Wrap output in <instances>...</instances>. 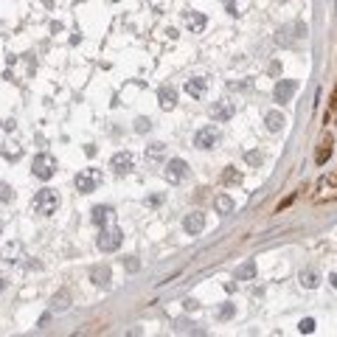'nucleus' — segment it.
<instances>
[{"mask_svg":"<svg viewBox=\"0 0 337 337\" xmlns=\"http://www.w3.org/2000/svg\"><path fill=\"white\" fill-rule=\"evenodd\" d=\"M110 213H112L110 205H96V208H93V222L99 225V228H104V222L110 219Z\"/></svg>","mask_w":337,"mask_h":337,"instance_id":"6ab92c4d","label":"nucleus"},{"mask_svg":"<svg viewBox=\"0 0 337 337\" xmlns=\"http://www.w3.org/2000/svg\"><path fill=\"white\" fill-rule=\"evenodd\" d=\"M0 233H3V222H0Z\"/></svg>","mask_w":337,"mask_h":337,"instance_id":"4c0bfd02","label":"nucleus"},{"mask_svg":"<svg viewBox=\"0 0 337 337\" xmlns=\"http://www.w3.org/2000/svg\"><path fill=\"white\" fill-rule=\"evenodd\" d=\"M163 155H166V146L163 144H152L149 149H146V157H149V160H160Z\"/></svg>","mask_w":337,"mask_h":337,"instance_id":"4be33fe9","label":"nucleus"},{"mask_svg":"<svg viewBox=\"0 0 337 337\" xmlns=\"http://www.w3.org/2000/svg\"><path fill=\"white\" fill-rule=\"evenodd\" d=\"M6 290V278H3V275H0V292Z\"/></svg>","mask_w":337,"mask_h":337,"instance_id":"e433bc0d","label":"nucleus"},{"mask_svg":"<svg viewBox=\"0 0 337 337\" xmlns=\"http://www.w3.org/2000/svg\"><path fill=\"white\" fill-rule=\"evenodd\" d=\"M160 202H163V197H160V194H155V197L149 200V205H160Z\"/></svg>","mask_w":337,"mask_h":337,"instance_id":"f704fd0d","label":"nucleus"},{"mask_svg":"<svg viewBox=\"0 0 337 337\" xmlns=\"http://www.w3.org/2000/svg\"><path fill=\"white\" fill-rule=\"evenodd\" d=\"M34 211L42 213V216H51V213H56V208H59V194H56L54 189H40L37 194H34Z\"/></svg>","mask_w":337,"mask_h":337,"instance_id":"f257e3e1","label":"nucleus"},{"mask_svg":"<svg viewBox=\"0 0 337 337\" xmlns=\"http://www.w3.org/2000/svg\"><path fill=\"white\" fill-rule=\"evenodd\" d=\"M301 284L306 287V290H315V287H317V273H312V270L301 273Z\"/></svg>","mask_w":337,"mask_h":337,"instance_id":"5701e85b","label":"nucleus"},{"mask_svg":"<svg viewBox=\"0 0 337 337\" xmlns=\"http://www.w3.org/2000/svg\"><path fill=\"white\" fill-rule=\"evenodd\" d=\"M90 278H93V284H99V287H107V284H110V267H107V264L93 267L90 270Z\"/></svg>","mask_w":337,"mask_h":337,"instance_id":"2eb2a0df","label":"nucleus"},{"mask_svg":"<svg viewBox=\"0 0 337 337\" xmlns=\"http://www.w3.org/2000/svg\"><path fill=\"white\" fill-rule=\"evenodd\" d=\"M3 155L9 157V160H17V157L22 155V149H20V146H17V144H9V146H6V149H3Z\"/></svg>","mask_w":337,"mask_h":337,"instance_id":"bb28decb","label":"nucleus"},{"mask_svg":"<svg viewBox=\"0 0 337 337\" xmlns=\"http://www.w3.org/2000/svg\"><path fill=\"white\" fill-rule=\"evenodd\" d=\"M149 129H152V121H149V118H138V121H135V132H149Z\"/></svg>","mask_w":337,"mask_h":337,"instance_id":"c85d7f7f","label":"nucleus"},{"mask_svg":"<svg viewBox=\"0 0 337 337\" xmlns=\"http://www.w3.org/2000/svg\"><path fill=\"white\" fill-rule=\"evenodd\" d=\"M329 281H332V287H335V290H337V270H335V273H332V275H329Z\"/></svg>","mask_w":337,"mask_h":337,"instance_id":"c9c22d12","label":"nucleus"},{"mask_svg":"<svg viewBox=\"0 0 337 337\" xmlns=\"http://www.w3.org/2000/svg\"><path fill=\"white\" fill-rule=\"evenodd\" d=\"M205 14H200V11H189L186 14V25H189V31L191 34H200V31H205Z\"/></svg>","mask_w":337,"mask_h":337,"instance_id":"ddd939ff","label":"nucleus"},{"mask_svg":"<svg viewBox=\"0 0 337 337\" xmlns=\"http://www.w3.org/2000/svg\"><path fill=\"white\" fill-rule=\"evenodd\" d=\"M329 107H332V110H337V84H335V90H332V99H329Z\"/></svg>","mask_w":337,"mask_h":337,"instance_id":"473e14b6","label":"nucleus"},{"mask_svg":"<svg viewBox=\"0 0 337 337\" xmlns=\"http://www.w3.org/2000/svg\"><path fill=\"white\" fill-rule=\"evenodd\" d=\"M225 6H228V14H242L239 11V0H225Z\"/></svg>","mask_w":337,"mask_h":337,"instance_id":"2f4dec72","label":"nucleus"},{"mask_svg":"<svg viewBox=\"0 0 337 337\" xmlns=\"http://www.w3.org/2000/svg\"><path fill=\"white\" fill-rule=\"evenodd\" d=\"M132 166H135V157L129 155V152H115V155L110 157V168H115L118 174L132 171Z\"/></svg>","mask_w":337,"mask_h":337,"instance_id":"1a4fd4ad","label":"nucleus"},{"mask_svg":"<svg viewBox=\"0 0 337 337\" xmlns=\"http://www.w3.org/2000/svg\"><path fill=\"white\" fill-rule=\"evenodd\" d=\"M101 183H104V177H101L99 168H82L76 174V191L79 194H93Z\"/></svg>","mask_w":337,"mask_h":337,"instance_id":"f03ea898","label":"nucleus"},{"mask_svg":"<svg viewBox=\"0 0 337 337\" xmlns=\"http://www.w3.org/2000/svg\"><path fill=\"white\" fill-rule=\"evenodd\" d=\"M233 278H236V281H253V278H256V261H253V258L242 261V264L236 267Z\"/></svg>","mask_w":337,"mask_h":337,"instance_id":"f8f14e48","label":"nucleus"},{"mask_svg":"<svg viewBox=\"0 0 337 337\" xmlns=\"http://www.w3.org/2000/svg\"><path fill=\"white\" fill-rule=\"evenodd\" d=\"M329 157H332V135H326V138H323V144H320V149H317L315 160H317V163L323 166V163L329 160Z\"/></svg>","mask_w":337,"mask_h":337,"instance_id":"a211bd4d","label":"nucleus"},{"mask_svg":"<svg viewBox=\"0 0 337 337\" xmlns=\"http://www.w3.org/2000/svg\"><path fill=\"white\" fill-rule=\"evenodd\" d=\"M264 124H267L270 132H278L281 126H284V115H281L278 110H270L267 115H264Z\"/></svg>","mask_w":337,"mask_h":337,"instance_id":"f3484780","label":"nucleus"},{"mask_svg":"<svg viewBox=\"0 0 337 337\" xmlns=\"http://www.w3.org/2000/svg\"><path fill=\"white\" fill-rule=\"evenodd\" d=\"M213 208H216V213L228 216V213L233 211V200H231L228 194H216V197H213Z\"/></svg>","mask_w":337,"mask_h":337,"instance_id":"dca6fc26","label":"nucleus"},{"mask_svg":"<svg viewBox=\"0 0 337 337\" xmlns=\"http://www.w3.org/2000/svg\"><path fill=\"white\" fill-rule=\"evenodd\" d=\"M298 332H301V335H312L315 332V320L312 317H303L301 323H298Z\"/></svg>","mask_w":337,"mask_h":337,"instance_id":"a878e982","label":"nucleus"},{"mask_svg":"<svg viewBox=\"0 0 337 337\" xmlns=\"http://www.w3.org/2000/svg\"><path fill=\"white\" fill-rule=\"evenodd\" d=\"M197 306H200V303L194 301V298H189V301H186V309H189V312H194V309H197Z\"/></svg>","mask_w":337,"mask_h":337,"instance_id":"72a5a7b5","label":"nucleus"},{"mask_svg":"<svg viewBox=\"0 0 337 337\" xmlns=\"http://www.w3.org/2000/svg\"><path fill=\"white\" fill-rule=\"evenodd\" d=\"M295 90H298V82H295V79H281L278 84H275V90H273V99L281 101V104H287V101L295 96Z\"/></svg>","mask_w":337,"mask_h":337,"instance_id":"0eeeda50","label":"nucleus"},{"mask_svg":"<svg viewBox=\"0 0 337 337\" xmlns=\"http://www.w3.org/2000/svg\"><path fill=\"white\" fill-rule=\"evenodd\" d=\"M124 264H126V270H129V273H138V270H141V261H138L135 256H126V261H124Z\"/></svg>","mask_w":337,"mask_h":337,"instance_id":"7c9ffc66","label":"nucleus"},{"mask_svg":"<svg viewBox=\"0 0 337 337\" xmlns=\"http://www.w3.org/2000/svg\"><path fill=\"white\" fill-rule=\"evenodd\" d=\"M222 183H228V186H239V183H242V171H236L233 166H228L222 171Z\"/></svg>","mask_w":337,"mask_h":337,"instance_id":"aec40b11","label":"nucleus"},{"mask_svg":"<svg viewBox=\"0 0 337 337\" xmlns=\"http://www.w3.org/2000/svg\"><path fill=\"white\" fill-rule=\"evenodd\" d=\"M233 315H236L233 303H222V306H219V312H216V317H219V320H231Z\"/></svg>","mask_w":337,"mask_h":337,"instance_id":"b1692460","label":"nucleus"},{"mask_svg":"<svg viewBox=\"0 0 337 337\" xmlns=\"http://www.w3.org/2000/svg\"><path fill=\"white\" fill-rule=\"evenodd\" d=\"M205 90H208V79L194 76V79L186 82V93H189L191 99H202V96H205Z\"/></svg>","mask_w":337,"mask_h":337,"instance_id":"9b49d317","label":"nucleus"},{"mask_svg":"<svg viewBox=\"0 0 337 337\" xmlns=\"http://www.w3.org/2000/svg\"><path fill=\"white\" fill-rule=\"evenodd\" d=\"M67 301H70V295H67V290H62L59 295H54V301L51 303H54L56 312H62V309H67Z\"/></svg>","mask_w":337,"mask_h":337,"instance_id":"412c9836","label":"nucleus"},{"mask_svg":"<svg viewBox=\"0 0 337 337\" xmlns=\"http://www.w3.org/2000/svg\"><path fill=\"white\" fill-rule=\"evenodd\" d=\"M216 144H219V129H216V126H202V129H197V135H194V146H197V149H213Z\"/></svg>","mask_w":337,"mask_h":337,"instance_id":"39448f33","label":"nucleus"},{"mask_svg":"<svg viewBox=\"0 0 337 337\" xmlns=\"http://www.w3.org/2000/svg\"><path fill=\"white\" fill-rule=\"evenodd\" d=\"M11 200H14V191H11V186L0 183V202H11Z\"/></svg>","mask_w":337,"mask_h":337,"instance_id":"cd10ccee","label":"nucleus"},{"mask_svg":"<svg viewBox=\"0 0 337 337\" xmlns=\"http://www.w3.org/2000/svg\"><path fill=\"white\" fill-rule=\"evenodd\" d=\"M17 253H20V245L14 242V245H9L6 250H3V261H17V258H14Z\"/></svg>","mask_w":337,"mask_h":337,"instance_id":"393cba45","label":"nucleus"},{"mask_svg":"<svg viewBox=\"0 0 337 337\" xmlns=\"http://www.w3.org/2000/svg\"><path fill=\"white\" fill-rule=\"evenodd\" d=\"M34 177H40V180H51L56 174V157L54 155H48V152H42V155H37L34 157Z\"/></svg>","mask_w":337,"mask_h":337,"instance_id":"20e7f679","label":"nucleus"},{"mask_svg":"<svg viewBox=\"0 0 337 337\" xmlns=\"http://www.w3.org/2000/svg\"><path fill=\"white\" fill-rule=\"evenodd\" d=\"M233 104L231 101H219L216 107H213V121H228V118H233Z\"/></svg>","mask_w":337,"mask_h":337,"instance_id":"4468645a","label":"nucleus"},{"mask_svg":"<svg viewBox=\"0 0 337 337\" xmlns=\"http://www.w3.org/2000/svg\"><path fill=\"white\" fill-rule=\"evenodd\" d=\"M166 177H168V183H183L189 177V163L183 157H171L166 163Z\"/></svg>","mask_w":337,"mask_h":337,"instance_id":"423d86ee","label":"nucleus"},{"mask_svg":"<svg viewBox=\"0 0 337 337\" xmlns=\"http://www.w3.org/2000/svg\"><path fill=\"white\" fill-rule=\"evenodd\" d=\"M245 160L250 163V166H261V160H264V157H261V152H247Z\"/></svg>","mask_w":337,"mask_h":337,"instance_id":"c756f323","label":"nucleus"},{"mask_svg":"<svg viewBox=\"0 0 337 337\" xmlns=\"http://www.w3.org/2000/svg\"><path fill=\"white\" fill-rule=\"evenodd\" d=\"M121 242H124V233L118 228H101L99 239H96V245H99L101 253H115V250L121 247Z\"/></svg>","mask_w":337,"mask_h":337,"instance_id":"7ed1b4c3","label":"nucleus"},{"mask_svg":"<svg viewBox=\"0 0 337 337\" xmlns=\"http://www.w3.org/2000/svg\"><path fill=\"white\" fill-rule=\"evenodd\" d=\"M157 104H160L163 110H174V104H177V87L163 84V87L157 90Z\"/></svg>","mask_w":337,"mask_h":337,"instance_id":"9d476101","label":"nucleus"},{"mask_svg":"<svg viewBox=\"0 0 337 337\" xmlns=\"http://www.w3.org/2000/svg\"><path fill=\"white\" fill-rule=\"evenodd\" d=\"M183 231H186L189 236L202 233V231H205V213H200V211L186 213V219H183Z\"/></svg>","mask_w":337,"mask_h":337,"instance_id":"6e6552de","label":"nucleus"}]
</instances>
